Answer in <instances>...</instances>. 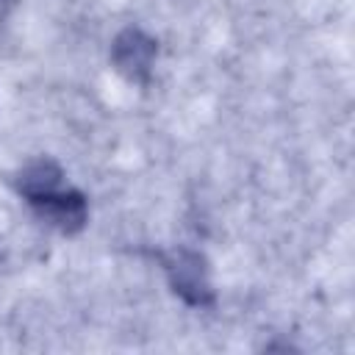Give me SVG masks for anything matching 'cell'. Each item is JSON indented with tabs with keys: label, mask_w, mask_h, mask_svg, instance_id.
I'll use <instances>...</instances> for the list:
<instances>
[{
	"label": "cell",
	"mask_w": 355,
	"mask_h": 355,
	"mask_svg": "<svg viewBox=\"0 0 355 355\" xmlns=\"http://www.w3.org/2000/svg\"><path fill=\"white\" fill-rule=\"evenodd\" d=\"M61 178H64V172H61V166H58L55 161H50V158H36V161L25 164V166L17 172V180H14V183H17V191H19L28 202H33V200H39V197H44V194L61 189Z\"/></svg>",
	"instance_id": "277c9868"
},
{
	"label": "cell",
	"mask_w": 355,
	"mask_h": 355,
	"mask_svg": "<svg viewBox=\"0 0 355 355\" xmlns=\"http://www.w3.org/2000/svg\"><path fill=\"white\" fill-rule=\"evenodd\" d=\"M164 269L169 277L172 291L197 308L214 305V286H211V275H208V261L202 252L194 250H175L164 258Z\"/></svg>",
	"instance_id": "6da1fadb"
},
{
	"label": "cell",
	"mask_w": 355,
	"mask_h": 355,
	"mask_svg": "<svg viewBox=\"0 0 355 355\" xmlns=\"http://www.w3.org/2000/svg\"><path fill=\"white\" fill-rule=\"evenodd\" d=\"M158 44L153 36H147L139 28H125L116 33L114 44H111V61L116 67V72L133 83H147L153 61H155Z\"/></svg>",
	"instance_id": "7a4b0ae2"
},
{
	"label": "cell",
	"mask_w": 355,
	"mask_h": 355,
	"mask_svg": "<svg viewBox=\"0 0 355 355\" xmlns=\"http://www.w3.org/2000/svg\"><path fill=\"white\" fill-rule=\"evenodd\" d=\"M31 205H33L36 216H39L44 225L55 227V230L64 233V236H72V233L83 230V225H86V219H89L86 197H83L80 191H75V189H67V191L55 189V191H50V194H44V197L33 200Z\"/></svg>",
	"instance_id": "3957f363"
}]
</instances>
